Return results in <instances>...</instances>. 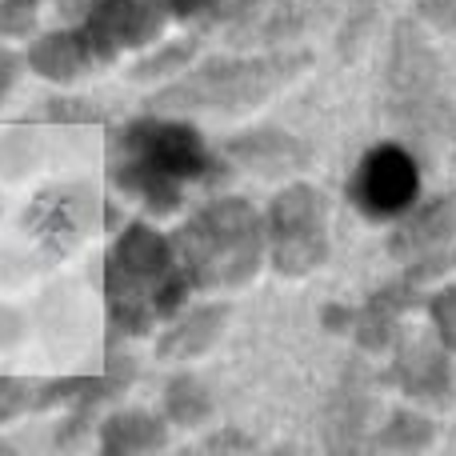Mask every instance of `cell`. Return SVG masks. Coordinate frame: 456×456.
Here are the masks:
<instances>
[{"label": "cell", "instance_id": "21", "mask_svg": "<svg viewBox=\"0 0 456 456\" xmlns=\"http://www.w3.org/2000/svg\"><path fill=\"white\" fill-rule=\"evenodd\" d=\"M165 420L176 428H200L208 417H213V393L200 377L192 372H181L165 385Z\"/></svg>", "mask_w": 456, "mask_h": 456}, {"label": "cell", "instance_id": "25", "mask_svg": "<svg viewBox=\"0 0 456 456\" xmlns=\"http://www.w3.org/2000/svg\"><path fill=\"white\" fill-rule=\"evenodd\" d=\"M32 117L53 120V125H101L109 112L88 96H48V101H40V109Z\"/></svg>", "mask_w": 456, "mask_h": 456}, {"label": "cell", "instance_id": "4", "mask_svg": "<svg viewBox=\"0 0 456 456\" xmlns=\"http://www.w3.org/2000/svg\"><path fill=\"white\" fill-rule=\"evenodd\" d=\"M176 260L197 292H236L256 281L268 256L265 213L244 197H216L200 205L173 236Z\"/></svg>", "mask_w": 456, "mask_h": 456}, {"label": "cell", "instance_id": "5", "mask_svg": "<svg viewBox=\"0 0 456 456\" xmlns=\"http://www.w3.org/2000/svg\"><path fill=\"white\" fill-rule=\"evenodd\" d=\"M385 104L388 120L417 144H433L452 120L449 93H444V64L417 20H396L393 28Z\"/></svg>", "mask_w": 456, "mask_h": 456}, {"label": "cell", "instance_id": "23", "mask_svg": "<svg viewBox=\"0 0 456 456\" xmlns=\"http://www.w3.org/2000/svg\"><path fill=\"white\" fill-rule=\"evenodd\" d=\"M192 56H197V37L168 40V45H160L157 53L141 56V61L133 64V72H128V77H133V80H160V77H176V72H184V69L192 64Z\"/></svg>", "mask_w": 456, "mask_h": 456}, {"label": "cell", "instance_id": "2", "mask_svg": "<svg viewBox=\"0 0 456 456\" xmlns=\"http://www.w3.org/2000/svg\"><path fill=\"white\" fill-rule=\"evenodd\" d=\"M192 284L184 276L176 248L157 224L128 221L117 228L109 256H104V308H109V332L120 337H144L157 324L181 316Z\"/></svg>", "mask_w": 456, "mask_h": 456}, {"label": "cell", "instance_id": "32", "mask_svg": "<svg viewBox=\"0 0 456 456\" xmlns=\"http://www.w3.org/2000/svg\"><path fill=\"white\" fill-rule=\"evenodd\" d=\"M353 313H356V308L329 305V308L321 313V321H324V329H329V332H345V329H353Z\"/></svg>", "mask_w": 456, "mask_h": 456}, {"label": "cell", "instance_id": "17", "mask_svg": "<svg viewBox=\"0 0 456 456\" xmlns=\"http://www.w3.org/2000/svg\"><path fill=\"white\" fill-rule=\"evenodd\" d=\"M329 12V0H268L260 8V16L232 40V45H244V48H276L284 40H297L305 37L308 28L324 20Z\"/></svg>", "mask_w": 456, "mask_h": 456}, {"label": "cell", "instance_id": "22", "mask_svg": "<svg viewBox=\"0 0 456 456\" xmlns=\"http://www.w3.org/2000/svg\"><path fill=\"white\" fill-rule=\"evenodd\" d=\"M436 441V428L428 417L420 412H393L388 425H380V433L372 436L377 449H388V452H420Z\"/></svg>", "mask_w": 456, "mask_h": 456}, {"label": "cell", "instance_id": "20", "mask_svg": "<svg viewBox=\"0 0 456 456\" xmlns=\"http://www.w3.org/2000/svg\"><path fill=\"white\" fill-rule=\"evenodd\" d=\"M268 0H165L168 16L184 24H197L205 32H224L228 40H236L252 20L260 16Z\"/></svg>", "mask_w": 456, "mask_h": 456}, {"label": "cell", "instance_id": "3", "mask_svg": "<svg viewBox=\"0 0 456 456\" xmlns=\"http://www.w3.org/2000/svg\"><path fill=\"white\" fill-rule=\"evenodd\" d=\"M313 64L308 48H260V53L208 56L189 64L176 80L152 93V112H216V117H240L276 96L284 85Z\"/></svg>", "mask_w": 456, "mask_h": 456}, {"label": "cell", "instance_id": "1", "mask_svg": "<svg viewBox=\"0 0 456 456\" xmlns=\"http://www.w3.org/2000/svg\"><path fill=\"white\" fill-rule=\"evenodd\" d=\"M109 181L133 197L149 216H173L184 208L192 184H221L224 160L208 149L197 125L176 112H144L109 136Z\"/></svg>", "mask_w": 456, "mask_h": 456}, {"label": "cell", "instance_id": "15", "mask_svg": "<svg viewBox=\"0 0 456 456\" xmlns=\"http://www.w3.org/2000/svg\"><path fill=\"white\" fill-rule=\"evenodd\" d=\"M420 284L409 273L401 281H388L385 289H377L361 308L353 313V337L361 345V353H388V345L401 332V316L417 305Z\"/></svg>", "mask_w": 456, "mask_h": 456}, {"label": "cell", "instance_id": "33", "mask_svg": "<svg viewBox=\"0 0 456 456\" xmlns=\"http://www.w3.org/2000/svg\"><path fill=\"white\" fill-rule=\"evenodd\" d=\"M93 4H96V0H56L61 16H69V20H80V16H85Z\"/></svg>", "mask_w": 456, "mask_h": 456}, {"label": "cell", "instance_id": "28", "mask_svg": "<svg viewBox=\"0 0 456 456\" xmlns=\"http://www.w3.org/2000/svg\"><path fill=\"white\" fill-rule=\"evenodd\" d=\"M32 401H37V385L20 377H0V425L20 420L32 409Z\"/></svg>", "mask_w": 456, "mask_h": 456}, {"label": "cell", "instance_id": "31", "mask_svg": "<svg viewBox=\"0 0 456 456\" xmlns=\"http://www.w3.org/2000/svg\"><path fill=\"white\" fill-rule=\"evenodd\" d=\"M228 449H244V452H248V449H256V444H252L244 433H236V428H221L216 436H208V441H205V452H228Z\"/></svg>", "mask_w": 456, "mask_h": 456}, {"label": "cell", "instance_id": "7", "mask_svg": "<svg viewBox=\"0 0 456 456\" xmlns=\"http://www.w3.org/2000/svg\"><path fill=\"white\" fill-rule=\"evenodd\" d=\"M348 200L364 221L388 224L396 216H404L420 200V165L404 144L385 141L372 144L361 160L356 173L348 181Z\"/></svg>", "mask_w": 456, "mask_h": 456}, {"label": "cell", "instance_id": "26", "mask_svg": "<svg viewBox=\"0 0 456 456\" xmlns=\"http://www.w3.org/2000/svg\"><path fill=\"white\" fill-rule=\"evenodd\" d=\"M40 24V0H0V40H32Z\"/></svg>", "mask_w": 456, "mask_h": 456}, {"label": "cell", "instance_id": "18", "mask_svg": "<svg viewBox=\"0 0 456 456\" xmlns=\"http://www.w3.org/2000/svg\"><path fill=\"white\" fill-rule=\"evenodd\" d=\"M96 444L104 456H141L168 449V420L144 409H117L96 420Z\"/></svg>", "mask_w": 456, "mask_h": 456}, {"label": "cell", "instance_id": "8", "mask_svg": "<svg viewBox=\"0 0 456 456\" xmlns=\"http://www.w3.org/2000/svg\"><path fill=\"white\" fill-rule=\"evenodd\" d=\"M136 380V361L133 356H109V372L104 377H64V380H45L37 385V401L32 409L48 412V409H64L61 425L53 433L56 449H72L80 444L96 425V412L104 409L109 401H117L128 385Z\"/></svg>", "mask_w": 456, "mask_h": 456}, {"label": "cell", "instance_id": "16", "mask_svg": "<svg viewBox=\"0 0 456 456\" xmlns=\"http://www.w3.org/2000/svg\"><path fill=\"white\" fill-rule=\"evenodd\" d=\"M24 64H28L40 80H53V85H77L80 77L101 69L85 40V32H80L77 24L53 28V32H37V37L28 40Z\"/></svg>", "mask_w": 456, "mask_h": 456}, {"label": "cell", "instance_id": "10", "mask_svg": "<svg viewBox=\"0 0 456 456\" xmlns=\"http://www.w3.org/2000/svg\"><path fill=\"white\" fill-rule=\"evenodd\" d=\"M456 236V197H436L428 205H412L396 216L388 236V252L404 265L417 284H428L449 268V244Z\"/></svg>", "mask_w": 456, "mask_h": 456}, {"label": "cell", "instance_id": "27", "mask_svg": "<svg viewBox=\"0 0 456 456\" xmlns=\"http://www.w3.org/2000/svg\"><path fill=\"white\" fill-rule=\"evenodd\" d=\"M428 321H433V332L449 353H456V284H444L441 292H433L428 300Z\"/></svg>", "mask_w": 456, "mask_h": 456}, {"label": "cell", "instance_id": "19", "mask_svg": "<svg viewBox=\"0 0 456 456\" xmlns=\"http://www.w3.org/2000/svg\"><path fill=\"white\" fill-rule=\"evenodd\" d=\"M228 313H232V308H228L224 300H213V305H200V308H192V313H184L181 321L173 316L165 337L157 340V356L160 361H197V356H205L208 348L221 340Z\"/></svg>", "mask_w": 456, "mask_h": 456}, {"label": "cell", "instance_id": "9", "mask_svg": "<svg viewBox=\"0 0 456 456\" xmlns=\"http://www.w3.org/2000/svg\"><path fill=\"white\" fill-rule=\"evenodd\" d=\"M168 20L173 16H168L165 0H96L72 24L85 32L96 64L104 69V64H112L128 48H149L152 40H160Z\"/></svg>", "mask_w": 456, "mask_h": 456}, {"label": "cell", "instance_id": "30", "mask_svg": "<svg viewBox=\"0 0 456 456\" xmlns=\"http://www.w3.org/2000/svg\"><path fill=\"white\" fill-rule=\"evenodd\" d=\"M20 69H24V56L12 53V48L0 40V104H4L8 93L16 88V80H20Z\"/></svg>", "mask_w": 456, "mask_h": 456}, {"label": "cell", "instance_id": "13", "mask_svg": "<svg viewBox=\"0 0 456 456\" xmlns=\"http://www.w3.org/2000/svg\"><path fill=\"white\" fill-rule=\"evenodd\" d=\"M377 377L372 369L353 356V361L340 369V380L332 385L329 401H324V417H321V436L329 449L337 452H356L364 444V428L372 420L377 409Z\"/></svg>", "mask_w": 456, "mask_h": 456}, {"label": "cell", "instance_id": "11", "mask_svg": "<svg viewBox=\"0 0 456 456\" xmlns=\"http://www.w3.org/2000/svg\"><path fill=\"white\" fill-rule=\"evenodd\" d=\"M93 208L96 197L85 184H53L32 197L20 224L48 256H69L93 228Z\"/></svg>", "mask_w": 456, "mask_h": 456}, {"label": "cell", "instance_id": "29", "mask_svg": "<svg viewBox=\"0 0 456 456\" xmlns=\"http://www.w3.org/2000/svg\"><path fill=\"white\" fill-rule=\"evenodd\" d=\"M417 12L428 28L456 37V0H417Z\"/></svg>", "mask_w": 456, "mask_h": 456}, {"label": "cell", "instance_id": "14", "mask_svg": "<svg viewBox=\"0 0 456 456\" xmlns=\"http://www.w3.org/2000/svg\"><path fill=\"white\" fill-rule=\"evenodd\" d=\"M224 157L244 173L276 181V176L300 173L313 152H308V144L300 136L284 133V128H248V133H236L224 144Z\"/></svg>", "mask_w": 456, "mask_h": 456}, {"label": "cell", "instance_id": "6", "mask_svg": "<svg viewBox=\"0 0 456 456\" xmlns=\"http://www.w3.org/2000/svg\"><path fill=\"white\" fill-rule=\"evenodd\" d=\"M268 260L281 276H313L329 265V197L316 184H289L268 200L265 213Z\"/></svg>", "mask_w": 456, "mask_h": 456}, {"label": "cell", "instance_id": "12", "mask_svg": "<svg viewBox=\"0 0 456 456\" xmlns=\"http://www.w3.org/2000/svg\"><path fill=\"white\" fill-rule=\"evenodd\" d=\"M388 353H393V364H388L385 380H393L404 396H412V401H449L452 353L436 340V332L401 329L396 340L388 345Z\"/></svg>", "mask_w": 456, "mask_h": 456}, {"label": "cell", "instance_id": "24", "mask_svg": "<svg viewBox=\"0 0 456 456\" xmlns=\"http://www.w3.org/2000/svg\"><path fill=\"white\" fill-rule=\"evenodd\" d=\"M385 0H340V28H337V45L345 56H353L361 48V40L372 32L380 16Z\"/></svg>", "mask_w": 456, "mask_h": 456}]
</instances>
